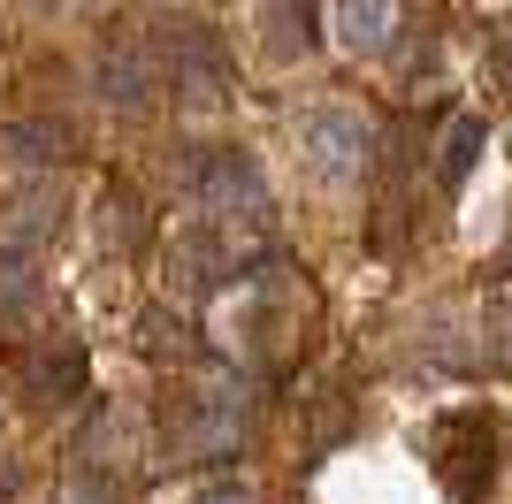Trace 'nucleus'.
<instances>
[{
  "label": "nucleus",
  "mask_w": 512,
  "mask_h": 504,
  "mask_svg": "<svg viewBox=\"0 0 512 504\" xmlns=\"http://www.w3.org/2000/svg\"><path fill=\"white\" fill-rule=\"evenodd\" d=\"M253 443V390L230 375L214 382H184L169 398V451L176 459H237Z\"/></svg>",
  "instance_id": "1"
},
{
  "label": "nucleus",
  "mask_w": 512,
  "mask_h": 504,
  "mask_svg": "<svg viewBox=\"0 0 512 504\" xmlns=\"http://www.w3.org/2000/svg\"><path fill=\"white\" fill-rule=\"evenodd\" d=\"M428 443H436V482H444L451 504H482L497 482V420L482 413V405H459V413H444L436 428H428Z\"/></svg>",
  "instance_id": "2"
},
{
  "label": "nucleus",
  "mask_w": 512,
  "mask_h": 504,
  "mask_svg": "<svg viewBox=\"0 0 512 504\" xmlns=\"http://www.w3.org/2000/svg\"><path fill=\"white\" fill-rule=\"evenodd\" d=\"M299 161L314 168L321 184H352V176H367V161H375V123L344 100L306 107L299 115Z\"/></svg>",
  "instance_id": "3"
},
{
  "label": "nucleus",
  "mask_w": 512,
  "mask_h": 504,
  "mask_svg": "<svg viewBox=\"0 0 512 504\" xmlns=\"http://www.w3.org/2000/svg\"><path fill=\"white\" fill-rule=\"evenodd\" d=\"M184 184H192V199L214 222H260L268 214V184H260V161L245 146H199Z\"/></svg>",
  "instance_id": "4"
},
{
  "label": "nucleus",
  "mask_w": 512,
  "mask_h": 504,
  "mask_svg": "<svg viewBox=\"0 0 512 504\" xmlns=\"http://www.w3.org/2000/svg\"><path fill=\"white\" fill-rule=\"evenodd\" d=\"M161 46H169V69H176V84H184L192 100H222V92H230V54H222V39H214V23L169 16Z\"/></svg>",
  "instance_id": "5"
},
{
  "label": "nucleus",
  "mask_w": 512,
  "mask_h": 504,
  "mask_svg": "<svg viewBox=\"0 0 512 504\" xmlns=\"http://www.w3.org/2000/svg\"><path fill=\"white\" fill-rule=\"evenodd\" d=\"M62 237V191L54 184H23L8 207H0V245L8 252H31L39 260V245H54Z\"/></svg>",
  "instance_id": "6"
},
{
  "label": "nucleus",
  "mask_w": 512,
  "mask_h": 504,
  "mask_svg": "<svg viewBox=\"0 0 512 504\" xmlns=\"http://www.w3.org/2000/svg\"><path fill=\"white\" fill-rule=\"evenodd\" d=\"M16 382L39 405H69V398H85V352L77 344H39V352L16 359Z\"/></svg>",
  "instance_id": "7"
},
{
  "label": "nucleus",
  "mask_w": 512,
  "mask_h": 504,
  "mask_svg": "<svg viewBox=\"0 0 512 504\" xmlns=\"http://www.w3.org/2000/svg\"><path fill=\"white\" fill-rule=\"evenodd\" d=\"M100 100H115V107H146L153 100V84H161V69H153V54L138 39H107L100 46Z\"/></svg>",
  "instance_id": "8"
},
{
  "label": "nucleus",
  "mask_w": 512,
  "mask_h": 504,
  "mask_svg": "<svg viewBox=\"0 0 512 504\" xmlns=\"http://www.w3.org/2000/svg\"><path fill=\"white\" fill-rule=\"evenodd\" d=\"M451 367H467V375H497L512 367V291L482 298V314H474V336L451 352Z\"/></svg>",
  "instance_id": "9"
},
{
  "label": "nucleus",
  "mask_w": 512,
  "mask_h": 504,
  "mask_svg": "<svg viewBox=\"0 0 512 504\" xmlns=\"http://www.w3.org/2000/svg\"><path fill=\"white\" fill-rule=\"evenodd\" d=\"M0 146L16 153V161H31V168H54L69 153V123H54V115H8V123H0Z\"/></svg>",
  "instance_id": "10"
},
{
  "label": "nucleus",
  "mask_w": 512,
  "mask_h": 504,
  "mask_svg": "<svg viewBox=\"0 0 512 504\" xmlns=\"http://www.w3.org/2000/svg\"><path fill=\"white\" fill-rule=\"evenodd\" d=\"M337 39L352 46V54H383V46L398 39V8H390V0H352V8H337Z\"/></svg>",
  "instance_id": "11"
},
{
  "label": "nucleus",
  "mask_w": 512,
  "mask_h": 504,
  "mask_svg": "<svg viewBox=\"0 0 512 504\" xmlns=\"http://www.w3.org/2000/svg\"><path fill=\"white\" fill-rule=\"evenodd\" d=\"M474 161H482V115H459V123L444 130V153H436V184L459 191Z\"/></svg>",
  "instance_id": "12"
},
{
  "label": "nucleus",
  "mask_w": 512,
  "mask_h": 504,
  "mask_svg": "<svg viewBox=\"0 0 512 504\" xmlns=\"http://www.w3.org/2000/svg\"><path fill=\"white\" fill-rule=\"evenodd\" d=\"M100 222H107V245H123V252H138V245H146V230H153L130 184H107V214H100Z\"/></svg>",
  "instance_id": "13"
},
{
  "label": "nucleus",
  "mask_w": 512,
  "mask_h": 504,
  "mask_svg": "<svg viewBox=\"0 0 512 504\" xmlns=\"http://www.w3.org/2000/svg\"><path fill=\"white\" fill-rule=\"evenodd\" d=\"M176 260H184V291H214V283H222V245H214L207 230L176 237Z\"/></svg>",
  "instance_id": "14"
},
{
  "label": "nucleus",
  "mask_w": 512,
  "mask_h": 504,
  "mask_svg": "<svg viewBox=\"0 0 512 504\" xmlns=\"http://www.w3.org/2000/svg\"><path fill=\"white\" fill-rule=\"evenodd\" d=\"M146 352L153 359H192L199 352V336H192V321H184V314H176V306H146Z\"/></svg>",
  "instance_id": "15"
},
{
  "label": "nucleus",
  "mask_w": 512,
  "mask_h": 504,
  "mask_svg": "<svg viewBox=\"0 0 512 504\" xmlns=\"http://www.w3.org/2000/svg\"><path fill=\"white\" fill-rule=\"evenodd\" d=\"M31 298H39V268H31V252L0 245V314H23Z\"/></svg>",
  "instance_id": "16"
},
{
  "label": "nucleus",
  "mask_w": 512,
  "mask_h": 504,
  "mask_svg": "<svg viewBox=\"0 0 512 504\" xmlns=\"http://www.w3.org/2000/svg\"><path fill=\"white\" fill-rule=\"evenodd\" d=\"M62 504H123V474H100V466H69V474H62Z\"/></svg>",
  "instance_id": "17"
},
{
  "label": "nucleus",
  "mask_w": 512,
  "mask_h": 504,
  "mask_svg": "<svg viewBox=\"0 0 512 504\" xmlns=\"http://www.w3.org/2000/svg\"><path fill=\"white\" fill-rule=\"evenodd\" d=\"M314 23H321V8H268V39H276V46H299V54H306V46L321 39Z\"/></svg>",
  "instance_id": "18"
},
{
  "label": "nucleus",
  "mask_w": 512,
  "mask_h": 504,
  "mask_svg": "<svg viewBox=\"0 0 512 504\" xmlns=\"http://www.w3.org/2000/svg\"><path fill=\"white\" fill-rule=\"evenodd\" d=\"M184 504H253V489H245V482H207L199 497H184Z\"/></svg>",
  "instance_id": "19"
},
{
  "label": "nucleus",
  "mask_w": 512,
  "mask_h": 504,
  "mask_svg": "<svg viewBox=\"0 0 512 504\" xmlns=\"http://www.w3.org/2000/svg\"><path fill=\"white\" fill-rule=\"evenodd\" d=\"M8 497H16V466L0 459V504H8Z\"/></svg>",
  "instance_id": "20"
}]
</instances>
